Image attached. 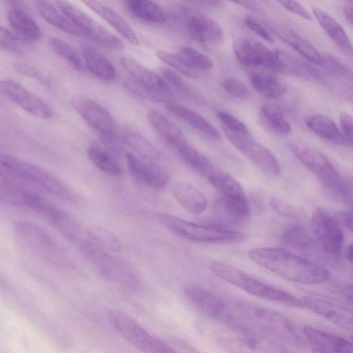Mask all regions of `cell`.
<instances>
[{
    "mask_svg": "<svg viewBox=\"0 0 353 353\" xmlns=\"http://www.w3.org/2000/svg\"><path fill=\"white\" fill-rule=\"evenodd\" d=\"M250 80L252 88L268 99H277L287 90L285 82L272 72L255 71L250 74Z\"/></svg>",
    "mask_w": 353,
    "mask_h": 353,
    "instance_id": "28",
    "label": "cell"
},
{
    "mask_svg": "<svg viewBox=\"0 0 353 353\" xmlns=\"http://www.w3.org/2000/svg\"><path fill=\"white\" fill-rule=\"evenodd\" d=\"M87 154L92 163L103 172L113 176L122 174V170L112 154L101 145H90Z\"/></svg>",
    "mask_w": 353,
    "mask_h": 353,
    "instance_id": "40",
    "label": "cell"
},
{
    "mask_svg": "<svg viewBox=\"0 0 353 353\" xmlns=\"http://www.w3.org/2000/svg\"><path fill=\"white\" fill-rule=\"evenodd\" d=\"M14 231L21 243L39 256L50 257L56 251L54 238L39 225L19 221L14 224Z\"/></svg>",
    "mask_w": 353,
    "mask_h": 353,
    "instance_id": "16",
    "label": "cell"
},
{
    "mask_svg": "<svg viewBox=\"0 0 353 353\" xmlns=\"http://www.w3.org/2000/svg\"><path fill=\"white\" fill-rule=\"evenodd\" d=\"M122 66L137 82L159 92L172 94L170 86L165 80L138 61L129 57L120 59Z\"/></svg>",
    "mask_w": 353,
    "mask_h": 353,
    "instance_id": "23",
    "label": "cell"
},
{
    "mask_svg": "<svg viewBox=\"0 0 353 353\" xmlns=\"http://www.w3.org/2000/svg\"><path fill=\"white\" fill-rule=\"evenodd\" d=\"M352 244L350 243V245H348V246L347 247V249H346V252H345V254H346V259L347 260L351 263L352 262V258H353V254H352Z\"/></svg>",
    "mask_w": 353,
    "mask_h": 353,
    "instance_id": "64",
    "label": "cell"
},
{
    "mask_svg": "<svg viewBox=\"0 0 353 353\" xmlns=\"http://www.w3.org/2000/svg\"><path fill=\"white\" fill-rule=\"evenodd\" d=\"M23 42L12 32L0 26V48L13 52H21Z\"/></svg>",
    "mask_w": 353,
    "mask_h": 353,
    "instance_id": "51",
    "label": "cell"
},
{
    "mask_svg": "<svg viewBox=\"0 0 353 353\" xmlns=\"http://www.w3.org/2000/svg\"><path fill=\"white\" fill-rule=\"evenodd\" d=\"M310 226L314 244L324 254L338 261L342 254L343 234L336 219L325 209L317 208L313 212Z\"/></svg>",
    "mask_w": 353,
    "mask_h": 353,
    "instance_id": "10",
    "label": "cell"
},
{
    "mask_svg": "<svg viewBox=\"0 0 353 353\" xmlns=\"http://www.w3.org/2000/svg\"><path fill=\"white\" fill-rule=\"evenodd\" d=\"M123 138L126 144L143 158L156 161L161 157V151L139 132L127 128Z\"/></svg>",
    "mask_w": 353,
    "mask_h": 353,
    "instance_id": "39",
    "label": "cell"
},
{
    "mask_svg": "<svg viewBox=\"0 0 353 353\" xmlns=\"http://www.w3.org/2000/svg\"><path fill=\"white\" fill-rule=\"evenodd\" d=\"M127 90L139 98L158 103L168 104L173 102L174 95L155 90L143 85L132 79H128L124 81Z\"/></svg>",
    "mask_w": 353,
    "mask_h": 353,
    "instance_id": "43",
    "label": "cell"
},
{
    "mask_svg": "<svg viewBox=\"0 0 353 353\" xmlns=\"http://www.w3.org/2000/svg\"><path fill=\"white\" fill-rule=\"evenodd\" d=\"M281 239L285 245L299 250H309L314 245L312 236L301 226L287 228L281 234Z\"/></svg>",
    "mask_w": 353,
    "mask_h": 353,
    "instance_id": "42",
    "label": "cell"
},
{
    "mask_svg": "<svg viewBox=\"0 0 353 353\" xmlns=\"http://www.w3.org/2000/svg\"><path fill=\"white\" fill-rule=\"evenodd\" d=\"M84 3L112 26L128 42L132 45L140 43L134 30L116 11L97 1H85Z\"/></svg>",
    "mask_w": 353,
    "mask_h": 353,
    "instance_id": "25",
    "label": "cell"
},
{
    "mask_svg": "<svg viewBox=\"0 0 353 353\" xmlns=\"http://www.w3.org/2000/svg\"><path fill=\"white\" fill-rule=\"evenodd\" d=\"M49 41L54 52L74 69L78 71H81L83 69V63L79 53L68 43L57 37H52Z\"/></svg>",
    "mask_w": 353,
    "mask_h": 353,
    "instance_id": "45",
    "label": "cell"
},
{
    "mask_svg": "<svg viewBox=\"0 0 353 353\" xmlns=\"http://www.w3.org/2000/svg\"><path fill=\"white\" fill-rule=\"evenodd\" d=\"M0 178L3 179V181L12 183L10 171L2 154H0Z\"/></svg>",
    "mask_w": 353,
    "mask_h": 353,
    "instance_id": "60",
    "label": "cell"
},
{
    "mask_svg": "<svg viewBox=\"0 0 353 353\" xmlns=\"http://www.w3.org/2000/svg\"><path fill=\"white\" fill-rule=\"evenodd\" d=\"M165 107L171 114L181 119L207 137L214 140L221 138L216 128L199 113L174 102L166 104Z\"/></svg>",
    "mask_w": 353,
    "mask_h": 353,
    "instance_id": "27",
    "label": "cell"
},
{
    "mask_svg": "<svg viewBox=\"0 0 353 353\" xmlns=\"http://www.w3.org/2000/svg\"><path fill=\"white\" fill-rule=\"evenodd\" d=\"M210 183L223 196L231 197L246 196L241 184L230 174L214 168L208 176Z\"/></svg>",
    "mask_w": 353,
    "mask_h": 353,
    "instance_id": "37",
    "label": "cell"
},
{
    "mask_svg": "<svg viewBox=\"0 0 353 353\" xmlns=\"http://www.w3.org/2000/svg\"><path fill=\"white\" fill-rule=\"evenodd\" d=\"M187 31L193 39L203 43H218L223 37L221 26L203 16L191 17L187 22Z\"/></svg>",
    "mask_w": 353,
    "mask_h": 353,
    "instance_id": "22",
    "label": "cell"
},
{
    "mask_svg": "<svg viewBox=\"0 0 353 353\" xmlns=\"http://www.w3.org/2000/svg\"><path fill=\"white\" fill-rule=\"evenodd\" d=\"M126 160L129 172L133 179L139 183H145V163L129 152L126 153Z\"/></svg>",
    "mask_w": 353,
    "mask_h": 353,
    "instance_id": "53",
    "label": "cell"
},
{
    "mask_svg": "<svg viewBox=\"0 0 353 353\" xmlns=\"http://www.w3.org/2000/svg\"><path fill=\"white\" fill-rule=\"evenodd\" d=\"M214 219L221 224H238L244 221L250 212L246 196L231 197L221 196L213 203Z\"/></svg>",
    "mask_w": 353,
    "mask_h": 353,
    "instance_id": "19",
    "label": "cell"
},
{
    "mask_svg": "<svg viewBox=\"0 0 353 353\" xmlns=\"http://www.w3.org/2000/svg\"><path fill=\"white\" fill-rule=\"evenodd\" d=\"M37 7L41 17L54 27L72 35L79 36L80 30L49 1H39Z\"/></svg>",
    "mask_w": 353,
    "mask_h": 353,
    "instance_id": "33",
    "label": "cell"
},
{
    "mask_svg": "<svg viewBox=\"0 0 353 353\" xmlns=\"http://www.w3.org/2000/svg\"><path fill=\"white\" fill-rule=\"evenodd\" d=\"M147 117L153 128L174 148L188 141L181 129L161 112L150 110Z\"/></svg>",
    "mask_w": 353,
    "mask_h": 353,
    "instance_id": "30",
    "label": "cell"
},
{
    "mask_svg": "<svg viewBox=\"0 0 353 353\" xmlns=\"http://www.w3.org/2000/svg\"><path fill=\"white\" fill-rule=\"evenodd\" d=\"M270 205L276 213L284 217L295 218L298 216L297 211L294 207L277 196L270 198Z\"/></svg>",
    "mask_w": 353,
    "mask_h": 353,
    "instance_id": "55",
    "label": "cell"
},
{
    "mask_svg": "<svg viewBox=\"0 0 353 353\" xmlns=\"http://www.w3.org/2000/svg\"><path fill=\"white\" fill-rule=\"evenodd\" d=\"M223 130L230 142L263 174L271 178L280 174L279 163L268 148L248 137L238 135L225 129Z\"/></svg>",
    "mask_w": 353,
    "mask_h": 353,
    "instance_id": "14",
    "label": "cell"
},
{
    "mask_svg": "<svg viewBox=\"0 0 353 353\" xmlns=\"http://www.w3.org/2000/svg\"><path fill=\"white\" fill-rule=\"evenodd\" d=\"M301 301L304 307L347 331H352V313L330 301L314 296H305Z\"/></svg>",
    "mask_w": 353,
    "mask_h": 353,
    "instance_id": "17",
    "label": "cell"
},
{
    "mask_svg": "<svg viewBox=\"0 0 353 353\" xmlns=\"http://www.w3.org/2000/svg\"><path fill=\"white\" fill-rule=\"evenodd\" d=\"M307 128L320 138L337 145H346L345 139L334 121L323 114H315L305 120Z\"/></svg>",
    "mask_w": 353,
    "mask_h": 353,
    "instance_id": "31",
    "label": "cell"
},
{
    "mask_svg": "<svg viewBox=\"0 0 353 353\" xmlns=\"http://www.w3.org/2000/svg\"><path fill=\"white\" fill-rule=\"evenodd\" d=\"M323 66L326 67L332 72L352 81V72L343 62L330 54L323 56Z\"/></svg>",
    "mask_w": 353,
    "mask_h": 353,
    "instance_id": "54",
    "label": "cell"
},
{
    "mask_svg": "<svg viewBox=\"0 0 353 353\" xmlns=\"http://www.w3.org/2000/svg\"><path fill=\"white\" fill-rule=\"evenodd\" d=\"M249 258L257 265L285 280L306 285L321 284L330 277L321 265L278 247L250 249Z\"/></svg>",
    "mask_w": 353,
    "mask_h": 353,
    "instance_id": "1",
    "label": "cell"
},
{
    "mask_svg": "<svg viewBox=\"0 0 353 353\" xmlns=\"http://www.w3.org/2000/svg\"><path fill=\"white\" fill-rule=\"evenodd\" d=\"M13 67L16 71L23 75L34 79L46 86L50 85V80L48 77L32 65L17 62L14 64Z\"/></svg>",
    "mask_w": 353,
    "mask_h": 353,
    "instance_id": "52",
    "label": "cell"
},
{
    "mask_svg": "<svg viewBox=\"0 0 353 353\" xmlns=\"http://www.w3.org/2000/svg\"><path fill=\"white\" fill-rule=\"evenodd\" d=\"M239 319L252 330L276 342L302 346L304 341L283 314L249 301L234 303Z\"/></svg>",
    "mask_w": 353,
    "mask_h": 353,
    "instance_id": "2",
    "label": "cell"
},
{
    "mask_svg": "<svg viewBox=\"0 0 353 353\" xmlns=\"http://www.w3.org/2000/svg\"><path fill=\"white\" fill-rule=\"evenodd\" d=\"M272 29L281 40L306 59L316 65L323 66V56L308 40L285 25H274Z\"/></svg>",
    "mask_w": 353,
    "mask_h": 353,
    "instance_id": "20",
    "label": "cell"
},
{
    "mask_svg": "<svg viewBox=\"0 0 353 353\" xmlns=\"http://www.w3.org/2000/svg\"><path fill=\"white\" fill-rule=\"evenodd\" d=\"M182 160L194 170L207 176L215 168L210 159L185 141L175 148Z\"/></svg>",
    "mask_w": 353,
    "mask_h": 353,
    "instance_id": "35",
    "label": "cell"
},
{
    "mask_svg": "<svg viewBox=\"0 0 353 353\" xmlns=\"http://www.w3.org/2000/svg\"><path fill=\"white\" fill-rule=\"evenodd\" d=\"M87 234L92 242L106 250L118 252L122 248L120 240L110 230L99 227L90 226Z\"/></svg>",
    "mask_w": 353,
    "mask_h": 353,
    "instance_id": "44",
    "label": "cell"
},
{
    "mask_svg": "<svg viewBox=\"0 0 353 353\" xmlns=\"http://www.w3.org/2000/svg\"><path fill=\"white\" fill-rule=\"evenodd\" d=\"M71 103L78 114L99 134L107 148L114 152H121L118 126L106 108L83 96L74 97Z\"/></svg>",
    "mask_w": 353,
    "mask_h": 353,
    "instance_id": "7",
    "label": "cell"
},
{
    "mask_svg": "<svg viewBox=\"0 0 353 353\" xmlns=\"http://www.w3.org/2000/svg\"><path fill=\"white\" fill-rule=\"evenodd\" d=\"M157 55L164 63L170 65L181 73L191 78L197 76L196 72L187 66L176 54L160 50L157 52Z\"/></svg>",
    "mask_w": 353,
    "mask_h": 353,
    "instance_id": "50",
    "label": "cell"
},
{
    "mask_svg": "<svg viewBox=\"0 0 353 353\" xmlns=\"http://www.w3.org/2000/svg\"><path fill=\"white\" fill-rule=\"evenodd\" d=\"M261 119L272 132L279 135H287L291 131V125L279 108L272 103H264L260 109Z\"/></svg>",
    "mask_w": 353,
    "mask_h": 353,
    "instance_id": "38",
    "label": "cell"
},
{
    "mask_svg": "<svg viewBox=\"0 0 353 353\" xmlns=\"http://www.w3.org/2000/svg\"><path fill=\"white\" fill-rule=\"evenodd\" d=\"M218 343L228 353H289L278 342L250 329L230 330L219 336Z\"/></svg>",
    "mask_w": 353,
    "mask_h": 353,
    "instance_id": "12",
    "label": "cell"
},
{
    "mask_svg": "<svg viewBox=\"0 0 353 353\" xmlns=\"http://www.w3.org/2000/svg\"><path fill=\"white\" fill-rule=\"evenodd\" d=\"M312 12L325 32L333 42L346 55L352 57V43L341 24L332 16L319 8H313Z\"/></svg>",
    "mask_w": 353,
    "mask_h": 353,
    "instance_id": "26",
    "label": "cell"
},
{
    "mask_svg": "<svg viewBox=\"0 0 353 353\" xmlns=\"http://www.w3.org/2000/svg\"><path fill=\"white\" fill-rule=\"evenodd\" d=\"M107 319L127 342L143 353H179L151 335L136 320L121 311L109 310Z\"/></svg>",
    "mask_w": 353,
    "mask_h": 353,
    "instance_id": "9",
    "label": "cell"
},
{
    "mask_svg": "<svg viewBox=\"0 0 353 353\" xmlns=\"http://www.w3.org/2000/svg\"><path fill=\"white\" fill-rule=\"evenodd\" d=\"M10 191V183L1 180L0 181V201L6 203Z\"/></svg>",
    "mask_w": 353,
    "mask_h": 353,
    "instance_id": "61",
    "label": "cell"
},
{
    "mask_svg": "<svg viewBox=\"0 0 353 353\" xmlns=\"http://www.w3.org/2000/svg\"><path fill=\"white\" fill-rule=\"evenodd\" d=\"M159 222L179 236L188 240L207 243L235 244L244 241L246 235L242 232L220 227L192 223L175 216L158 213Z\"/></svg>",
    "mask_w": 353,
    "mask_h": 353,
    "instance_id": "5",
    "label": "cell"
},
{
    "mask_svg": "<svg viewBox=\"0 0 353 353\" xmlns=\"http://www.w3.org/2000/svg\"><path fill=\"white\" fill-rule=\"evenodd\" d=\"M81 49L85 64L90 72L103 81H112L115 79V68L101 52L88 43H83Z\"/></svg>",
    "mask_w": 353,
    "mask_h": 353,
    "instance_id": "24",
    "label": "cell"
},
{
    "mask_svg": "<svg viewBox=\"0 0 353 353\" xmlns=\"http://www.w3.org/2000/svg\"><path fill=\"white\" fill-rule=\"evenodd\" d=\"M237 4H240L242 6L248 8V9H252V10H256L257 9V4L255 1H236L235 2Z\"/></svg>",
    "mask_w": 353,
    "mask_h": 353,
    "instance_id": "63",
    "label": "cell"
},
{
    "mask_svg": "<svg viewBox=\"0 0 353 353\" xmlns=\"http://www.w3.org/2000/svg\"><path fill=\"white\" fill-rule=\"evenodd\" d=\"M161 73L163 79L170 86H172L183 97L196 102H201V97L195 92L183 79L175 72L169 68H163Z\"/></svg>",
    "mask_w": 353,
    "mask_h": 353,
    "instance_id": "46",
    "label": "cell"
},
{
    "mask_svg": "<svg viewBox=\"0 0 353 353\" xmlns=\"http://www.w3.org/2000/svg\"><path fill=\"white\" fill-rule=\"evenodd\" d=\"M22 206L37 214L68 239H77L79 228L74 221L68 213L47 199L33 193L23 192Z\"/></svg>",
    "mask_w": 353,
    "mask_h": 353,
    "instance_id": "13",
    "label": "cell"
},
{
    "mask_svg": "<svg viewBox=\"0 0 353 353\" xmlns=\"http://www.w3.org/2000/svg\"><path fill=\"white\" fill-rule=\"evenodd\" d=\"M176 54L192 70L208 71L213 67L212 60L205 54L189 46L181 47Z\"/></svg>",
    "mask_w": 353,
    "mask_h": 353,
    "instance_id": "41",
    "label": "cell"
},
{
    "mask_svg": "<svg viewBox=\"0 0 353 353\" xmlns=\"http://www.w3.org/2000/svg\"><path fill=\"white\" fill-rule=\"evenodd\" d=\"M261 45L245 38H238L233 43V52L237 61L243 66H261Z\"/></svg>",
    "mask_w": 353,
    "mask_h": 353,
    "instance_id": "36",
    "label": "cell"
},
{
    "mask_svg": "<svg viewBox=\"0 0 353 353\" xmlns=\"http://www.w3.org/2000/svg\"><path fill=\"white\" fill-rule=\"evenodd\" d=\"M339 122L341 128L340 130L345 139L346 145L351 147L353 140L352 118L347 112H343L340 114Z\"/></svg>",
    "mask_w": 353,
    "mask_h": 353,
    "instance_id": "56",
    "label": "cell"
},
{
    "mask_svg": "<svg viewBox=\"0 0 353 353\" xmlns=\"http://www.w3.org/2000/svg\"><path fill=\"white\" fill-rule=\"evenodd\" d=\"M246 27L256 35L268 42H273V38L268 30L261 23L252 18H246L245 20Z\"/></svg>",
    "mask_w": 353,
    "mask_h": 353,
    "instance_id": "57",
    "label": "cell"
},
{
    "mask_svg": "<svg viewBox=\"0 0 353 353\" xmlns=\"http://www.w3.org/2000/svg\"><path fill=\"white\" fill-rule=\"evenodd\" d=\"M294 155L333 194L346 203L352 201L351 188L326 157L317 149L300 141L290 144Z\"/></svg>",
    "mask_w": 353,
    "mask_h": 353,
    "instance_id": "3",
    "label": "cell"
},
{
    "mask_svg": "<svg viewBox=\"0 0 353 353\" xmlns=\"http://www.w3.org/2000/svg\"><path fill=\"white\" fill-rule=\"evenodd\" d=\"M352 4L347 3L343 8V12L347 21L352 26Z\"/></svg>",
    "mask_w": 353,
    "mask_h": 353,
    "instance_id": "62",
    "label": "cell"
},
{
    "mask_svg": "<svg viewBox=\"0 0 353 353\" xmlns=\"http://www.w3.org/2000/svg\"><path fill=\"white\" fill-rule=\"evenodd\" d=\"M187 300L201 314L232 331L248 329L232 312L226 303L210 290L196 285L187 286L184 290Z\"/></svg>",
    "mask_w": 353,
    "mask_h": 353,
    "instance_id": "8",
    "label": "cell"
},
{
    "mask_svg": "<svg viewBox=\"0 0 353 353\" xmlns=\"http://www.w3.org/2000/svg\"><path fill=\"white\" fill-rule=\"evenodd\" d=\"M167 172L153 163H145V183L155 189L163 188L168 182Z\"/></svg>",
    "mask_w": 353,
    "mask_h": 353,
    "instance_id": "47",
    "label": "cell"
},
{
    "mask_svg": "<svg viewBox=\"0 0 353 353\" xmlns=\"http://www.w3.org/2000/svg\"><path fill=\"white\" fill-rule=\"evenodd\" d=\"M216 115L225 130L238 135L249 136V130L246 125L232 114L225 111H219Z\"/></svg>",
    "mask_w": 353,
    "mask_h": 353,
    "instance_id": "48",
    "label": "cell"
},
{
    "mask_svg": "<svg viewBox=\"0 0 353 353\" xmlns=\"http://www.w3.org/2000/svg\"><path fill=\"white\" fill-rule=\"evenodd\" d=\"M279 3L285 9L309 21L312 20V15L299 2L295 1H280Z\"/></svg>",
    "mask_w": 353,
    "mask_h": 353,
    "instance_id": "58",
    "label": "cell"
},
{
    "mask_svg": "<svg viewBox=\"0 0 353 353\" xmlns=\"http://www.w3.org/2000/svg\"><path fill=\"white\" fill-rule=\"evenodd\" d=\"M339 225H344L350 232L352 231V216L349 212H339L334 217Z\"/></svg>",
    "mask_w": 353,
    "mask_h": 353,
    "instance_id": "59",
    "label": "cell"
},
{
    "mask_svg": "<svg viewBox=\"0 0 353 353\" xmlns=\"http://www.w3.org/2000/svg\"><path fill=\"white\" fill-rule=\"evenodd\" d=\"M10 168L12 182L32 184L64 200L72 201L73 192L61 180L46 169L23 159L2 154Z\"/></svg>",
    "mask_w": 353,
    "mask_h": 353,
    "instance_id": "6",
    "label": "cell"
},
{
    "mask_svg": "<svg viewBox=\"0 0 353 353\" xmlns=\"http://www.w3.org/2000/svg\"><path fill=\"white\" fill-rule=\"evenodd\" d=\"M0 91L9 100L36 117L48 119L53 114L48 103L14 81H1Z\"/></svg>",
    "mask_w": 353,
    "mask_h": 353,
    "instance_id": "15",
    "label": "cell"
},
{
    "mask_svg": "<svg viewBox=\"0 0 353 353\" xmlns=\"http://www.w3.org/2000/svg\"><path fill=\"white\" fill-rule=\"evenodd\" d=\"M222 87L229 94L241 100L249 99L252 96L248 86L236 78L225 79L222 83Z\"/></svg>",
    "mask_w": 353,
    "mask_h": 353,
    "instance_id": "49",
    "label": "cell"
},
{
    "mask_svg": "<svg viewBox=\"0 0 353 353\" xmlns=\"http://www.w3.org/2000/svg\"><path fill=\"white\" fill-rule=\"evenodd\" d=\"M125 5L130 14L144 21L161 23L166 20L163 10L154 1L129 0L125 2Z\"/></svg>",
    "mask_w": 353,
    "mask_h": 353,
    "instance_id": "34",
    "label": "cell"
},
{
    "mask_svg": "<svg viewBox=\"0 0 353 353\" xmlns=\"http://www.w3.org/2000/svg\"><path fill=\"white\" fill-rule=\"evenodd\" d=\"M303 334L313 353H352V343L341 336L310 326Z\"/></svg>",
    "mask_w": 353,
    "mask_h": 353,
    "instance_id": "18",
    "label": "cell"
},
{
    "mask_svg": "<svg viewBox=\"0 0 353 353\" xmlns=\"http://www.w3.org/2000/svg\"><path fill=\"white\" fill-rule=\"evenodd\" d=\"M9 25L13 33L23 43H32L41 37V31L37 22L22 8L12 7L8 14Z\"/></svg>",
    "mask_w": 353,
    "mask_h": 353,
    "instance_id": "21",
    "label": "cell"
},
{
    "mask_svg": "<svg viewBox=\"0 0 353 353\" xmlns=\"http://www.w3.org/2000/svg\"><path fill=\"white\" fill-rule=\"evenodd\" d=\"M79 248L84 256L102 272L110 274L118 268L117 261L92 241H82L79 244Z\"/></svg>",
    "mask_w": 353,
    "mask_h": 353,
    "instance_id": "32",
    "label": "cell"
},
{
    "mask_svg": "<svg viewBox=\"0 0 353 353\" xmlns=\"http://www.w3.org/2000/svg\"><path fill=\"white\" fill-rule=\"evenodd\" d=\"M172 194L177 202L193 214L203 212L208 205L205 195L194 186L186 183H178L172 188Z\"/></svg>",
    "mask_w": 353,
    "mask_h": 353,
    "instance_id": "29",
    "label": "cell"
},
{
    "mask_svg": "<svg viewBox=\"0 0 353 353\" xmlns=\"http://www.w3.org/2000/svg\"><path fill=\"white\" fill-rule=\"evenodd\" d=\"M55 3L59 10L94 42L112 50H121L125 47L119 37L79 7L65 1H57Z\"/></svg>",
    "mask_w": 353,
    "mask_h": 353,
    "instance_id": "11",
    "label": "cell"
},
{
    "mask_svg": "<svg viewBox=\"0 0 353 353\" xmlns=\"http://www.w3.org/2000/svg\"><path fill=\"white\" fill-rule=\"evenodd\" d=\"M210 268L216 276L222 280L254 296L291 307H304L301 299L284 291L266 285L228 263L214 261L210 263Z\"/></svg>",
    "mask_w": 353,
    "mask_h": 353,
    "instance_id": "4",
    "label": "cell"
}]
</instances>
